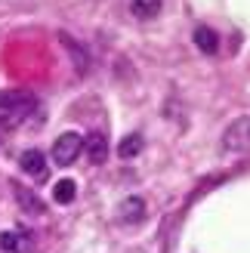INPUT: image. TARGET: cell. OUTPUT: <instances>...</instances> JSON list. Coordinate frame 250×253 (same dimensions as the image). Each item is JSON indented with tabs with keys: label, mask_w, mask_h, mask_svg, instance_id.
Returning a JSON list of instances; mask_svg holds the SVG:
<instances>
[{
	"label": "cell",
	"mask_w": 250,
	"mask_h": 253,
	"mask_svg": "<svg viewBox=\"0 0 250 253\" xmlns=\"http://www.w3.org/2000/svg\"><path fill=\"white\" fill-rule=\"evenodd\" d=\"M161 6H164V0H130V9L136 19H155Z\"/></svg>",
	"instance_id": "8fae6325"
},
{
	"label": "cell",
	"mask_w": 250,
	"mask_h": 253,
	"mask_svg": "<svg viewBox=\"0 0 250 253\" xmlns=\"http://www.w3.org/2000/svg\"><path fill=\"white\" fill-rule=\"evenodd\" d=\"M19 164H22V170L28 173L31 179H37V182H43L46 176H49V170H46V155H43V151H37V148H28L22 155Z\"/></svg>",
	"instance_id": "277c9868"
},
{
	"label": "cell",
	"mask_w": 250,
	"mask_h": 253,
	"mask_svg": "<svg viewBox=\"0 0 250 253\" xmlns=\"http://www.w3.org/2000/svg\"><path fill=\"white\" fill-rule=\"evenodd\" d=\"M83 151H86V158H90L93 164H105L108 158V142H105V133H90L83 139Z\"/></svg>",
	"instance_id": "52a82bcc"
},
{
	"label": "cell",
	"mask_w": 250,
	"mask_h": 253,
	"mask_svg": "<svg viewBox=\"0 0 250 253\" xmlns=\"http://www.w3.org/2000/svg\"><path fill=\"white\" fill-rule=\"evenodd\" d=\"M81 151H83V136L68 130V133H62L53 142V161L59 164V167H68V164H74L81 158Z\"/></svg>",
	"instance_id": "3957f363"
},
{
	"label": "cell",
	"mask_w": 250,
	"mask_h": 253,
	"mask_svg": "<svg viewBox=\"0 0 250 253\" xmlns=\"http://www.w3.org/2000/svg\"><path fill=\"white\" fill-rule=\"evenodd\" d=\"M74 195H78V185H74L71 179H59L53 185V201H56V204H71Z\"/></svg>",
	"instance_id": "7c38bea8"
},
{
	"label": "cell",
	"mask_w": 250,
	"mask_h": 253,
	"mask_svg": "<svg viewBox=\"0 0 250 253\" xmlns=\"http://www.w3.org/2000/svg\"><path fill=\"white\" fill-rule=\"evenodd\" d=\"M222 148L232 151V155H244V151H250V115H244V118L229 124V130L222 133Z\"/></svg>",
	"instance_id": "7a4b0ae2"
},
{
	"label": "cell",
	"mask_w": 250,
	"mask_h": 253,
	"mask_svg": "<svg viewBox=\"0 0 250 253\" xmlns=\"http://www.w3.org/2000/svg\"><path fill=\"white\" fill-rule=\"evenodd\" d=\"M37 108V99L28 90H0V118L19 124Z\"/></svg>",
	"instance_id": "6da1fadb"
},
{
	"label": "cell",
	"mask_w": 250,
	"mask_h": 253,
	"mask_svg": "<svg viewBox=\"0 0 250 253\" xmlns=\"http://www.w3.org/2000/svg\"><path fill=\"white\" fill-rule=\"evenodd\" d=\"M195 46L201 49V53H207V56H216V49H219L216 31L207 28V25H198V28H195Z\"/></svg>",
	"instance_id": "9c48e42d"
},
{
	"label": "cell",
	"mask_w": 250,
	"mask_h": 253,
	"mask_svg": "<svg viewBox=\"0 0 250 253\" xmlns=\"http://www.w3.org/2000/svg\"><path fill=\"white\" fill-rule=\"evenodd\" d=\"M12 192H16V198H19V207H22L25 213H31V216H43V213H46V207L41 204V198H37L34 192H28L25 185L12 182Z\"/></svg>",
	"instance_id": "ba28073f"
},
{
	"label": "cell",
	"mask_w": 250,
	"mask_h": 253,
	"mask_svg": "<svg viewBox=\"0 0 250 253\" xmlns=\"http://www.w3.org/2000/svg\"><path fill=\"white\" fill-rule=\"evenodd\" d=\"M0 250L9 253H31L34 250V238L28 232H3L0 235Z\"/></svg>",
	"instance_id": "8992f818"
},
{
	"label": "cell",
	"mask_w": 250,
	"mask_h": 253,
	"mask_svg": "<svg viewBox=\"0 0 250 253\" xmlns=\"http://www.w3.org/2000/svg\"><path fill=\"white\" fill-rule=\"evenodd\" d=\"M118 219H121L124 225H136V222H142V219H145V201H142V198H136V195L124 198V201H121V207H118Z\"/></svg>",
	"instance_id": "5b68a950"
},
{
	"label": "cell",
	"mask_w": 250,
	"mask_h": 253,
	"mask_svg": "<svg viewBox=\"0 0 250 253\" xmlns=\"http://www.w3.org/2000/svg\"><path fill=\"white\" fill-rule=\"evenodd\" d=\"M145 148V139H142V133H130V136H124L121 139V145H118V155L124 158V161H133L139 151Z\"/></svg>",
	"instance_id": "30bf717a"
},
{
	"label": "cell",
	"mask_w": 250,
	"mask_h": 253,
	"mask_svg": "<svg viewBox=\"0 0 250 253\" xmlns=\"http://www.w3.org/2000/svg\"><path fill=\"white\" fill-rule=\"evenodd\" d=\"M59 41H62V43L68 46V53H71L74 59H78V74H83V71H86V56H83V49H81V43H78V41H71L68 34H59Z\"/></svg>",
	"instance_id": "4fadbf2b"
}]
</instances>
